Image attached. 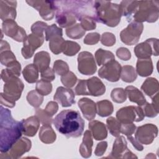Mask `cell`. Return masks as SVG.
Here are the masks:
<instances>
[{"label": "cell", "mask_w": 159, "mask_h": 159, "mask_svg": "<svg viewBox=\"0 0 159 159\" xmlns=\"http://www.w3.org/2000/svg\"><path fill=\"white\" fill-rule=\"evenodd\" d=\"M0 151L7 152L22 135L21 121L15 120L10 110L1 106Z\"/></svg>", "instance_id": "6da1fadb"}, {"label": "cell", "mask_w": 159, "mask_h": 159, "mask_svg": "<svg viewBox=\"0 0 159 159\" xmlns=\"http://www.w3.org/2000/svg\"><path fill=\"white\" fill-rule=\"evenodd\" d=\"M53 122L56 129L68 138L79 137L84 130V121L77 111H62L53 119Z\"/></svg>", "instance_id": "7a4b0ae2"}, {"label": "cell", "mask_w": 159, "mask_h": 159, "mask_svg": "<svg viewBox=\"0 0 159 159\" xmlns=\"http://www.w3.org/2000/svg\"><path fill=\"white\" fill-rule=\"evenodd\" d=\"M96 21L109 27H116L120 22L122 16L120 6L106 1H94Z\"/></svg>", "instance_id": "3957f363"}, {"label": "cell", "mask_w": 159, "mask_h": 159, "mask_svg": "<svg viewBox=\"0 0 159 159\" xmlns=\"http://www.w3.org/2000/svg\"><path fill=\"white\" fill-rule=\"evenodd\" d=\"M24 87V83L19 78H13L5 82L4 91L0 94L1 105L8 107H14L16 101L21 96Z\"/></svg>", "instance_id": "277c9868"}, {"label": "cell", "mask_w": 159, "mask_h": 159, "mask_svg": "<svg viewBox=\"0 0 159 159\" xmlns=\"http://www.w3.org/2000/svg\"><path fill=\"white\" fill-rule=\"evenodd\" d=\"M158 1H139L137 7L132 16L134 21L154 22L157 20L159 14Z\"/></svg>", "instance_id": "5b68a950"}, {"label": "cell", "mask_w": 159, "mask_h": 159, "mask_svg": "<svg viewBox=\"0 0 159 159\" xmlns=\"http://www.w3.org/2000/svg\"><path fill=\"white\" fill-rule=\"evenodd\" d=\"M57 7L73 12L78 19L83 16L94 18V1H55Z\"/></svg>", "instance_id": "8992f818"}, {"label": "cell", "mask_w": 159, "mask_h": 159, "mask_svg": "<svg viewBox=\"0 0 159 159\" xmlns=\"http://www.w3.org/2000/svg\"><path fill=\"white\" fill-rule=\"evenodd\" d=\"M145 117L143 109L141 107L129 106L122 107L116 112L117 119L121 124L133 123V122H140Z\"/></svg>", "instance_id": "52a82bcc"}, {"label": "cell", "mask_w": 159, "mask_h": 159, "mask_svg": "<svg viewBox=\"0 0 159 159\" xmlns=\"http://www.w3.org/2000/svg\"><path fill=\"white\" fill-rule=\"evenodd\" d=\"M142 23L131 21L127 27L120 33L121 41L127 45H132L138 42L143 32Z\"/></svg>", "instance_id": "ba28073f"}, {"label": "cell", "mask_w": 159, "mask_h": 159, "mask_svg": "<svg viewBox=\"0 0 159 159\" xmlns=\"http://www.w3.org/2000/svg\"><path fill=\"white\" fill-rule=\"evenodd\" d=\"M134 53L139 59L150 58L152 55L158 56V40L153 38L147 39L135 47Z\"/></svg>", "instance_id": "9c48e42d"}, {"label": "cell", "mask_w": 159, "mask_h": 159, "mask_svg": "<svg viewBox=\"0 0 159 159\" xmlns=\"http://www.w3.org/2000/svg\"><path fill=\"white\" fill-rule=\"evenodd\" d=\"M45 40L43 34L32 33L27 36L23 42L21 53L25 59L31 58L37 48L42 46Z\"/></svg>", "instance_id": "30bf717a"}, {"label": "cell", "mask_w": 159, "mask_h": 159, "mask_svg": "<svg viewBox=\"0 0 159 159\" xmlns=\"http://www.w3.org/2000/svg\"><path fill=\"white\" fill-rule=\"evenodd\" d=\"M26 2L37 10L40 16L45 20H52L57 10L55 1H26Z\"/></svg>", "instance_id": "8fae6325"}, {"label": "cell", "mask_w": 159, "mask_h": 159, "mask_svg": "<svg viewBox=\"0 0 159 159\" xmlns=\"http://www.w3.org/2000/svg\"><path fill=\"white\" fill-rule=\"evenodd\" d=\"M158 135L157 127L152 124H146L136 128L135 139L141 144L149 145Z\"/></svg>", "instance_id": "7c38bea8"}, {"label": "cell", "mask_w": 159, "mask_h": 159, "mask_svg": "<svg viewBox=\"0 0 159 159\" xmlns=\"http://www.w3.org/2000/svg\"><path fill=\"white\" fill-rule=\"evenodd\" d=\"M78 69L80 73L85 75H92L96 71L97 66L93 54L84 51L78 56Z\"/></svg>", "instance_id": "4fadbf2b"}, {"label": "cell", "mask_w": 159, "mask_h": 159, "mask_svg": "<svg viewBox=\"0 0 159 159\" xmlns=\"http://www.w3.org/2000/svg\"><path fill=\"white\" fill-rule=\"evenodd\" d=\"M32 146L31 141L25 137L20 138L6 153H1V159L19 158L24 153L29 152Z\"/></svg>", "instance_id": "5bb4252c"}, {"label": "cell", "mask_w": 159, "mask_h": 159, "mask_svg": "<svg viewBox=\"0 0 159 159\" xmlns=\"http://www.w3.org/2000/svg\"><path fill=\"white\" fill-rule=\"evenodd\" d=\"M106 158H137L131 151L127 148V143L124 136L119 135L115 140L110 155Z\"/></svg>", "instance_id": "9a60e30c"}, {"label": "cell", "mask_w": 159, "mask_h": 159, "mask_svg": "<svg viewBox=\"0 0 159 159\" xmlns=\"http://www.w3.org/2000/svg\"><path fill=\"white\" fill-rule=\"evenodd\" d=\"M2 31L6 35L19 42H24L27 37L25 30L19 26L16 22L12 19H8L2 22Z\"/></svg>", "instance_id": "2e32d148"}, {"label": "cell", "mask_w": 159, "mask_h": 159, "mask_svg": "<svg viewBox=\"0 0 159 159\" xmlns=\"http://www.w3.org/2000/svg\"><path fill=\"white\" fill-rule=\"evenodd\" d=\"M120 64L113 60L104 65L98 71V75L101 78L107 80L111 82L117 81L120 77Z\"/></svg>", "instance_id": "e0dca14e"}, {"label": "cell", "mask_w": 159, "mask_h": 159, "mask_svg": "<svg viewBox=\"0 0 159 159\" xmlns=\"http://www.w3.org/2000/svg\"><path fill=\"white\" fill-rule=\"evenodd\" d=\"M53 99L63 107H70L75 103V93L70 88L63 86L57 88Z\"/></svg>", "instance_id": "ac0fdd59"}, {"label": "cell", "mask_w": 159, "mask_h": 159, "mask_svg": "<svg viewBox=\"0 0 159 159\" xmlns=\"http://www.w3.org/2000/svg\"><path fill=\"white\" fill-rule=\"evenodd\" d=\"M76 18L75 15L73 12L57 7L55 19L57 22L61 27H70L75 25Z\"/></svg>", "instance_id": "d6986e66"}, {"label": "cell", "mask_w": 159, "mask_h": 159, "mask_svg": "<svg viewBox=\"0 0 159 159\" xmlns=\"http://www.w3.org/2000/svg\"><path fill=\"white\" fill-rule=\"evenodd\" d=\"M78 104L84 117L88 120H92L95 118L97 112L96 104L93 100L83 98L78 101Z\"/></svg>", "instance_id": "ffe728a7"}, {"label": "cell", "mask_w": 159, "mask_h": 159, "mask_svg": "<svg viewBox=\"0 0 159 159\" xmlns=\"http://www.w3.org/2000/svg\"><path fill=\"white\" fill-rule=\"evenodd\" d=\"M16 1H0V16L3 21L16 17Z\"/></svg>", "instance_id": "44dd1931"}, {"label": "cell", "mask_w": 159, "mask_h": 159, "mask_svg": "<svg viewBox=\"0 0 159 159\" xmlns=\"http://www.w3.org/2000/svg\"><path fill=\"white\" fill-rule=\"evenodd\" d=\"M88 95L99 96L106 92V86L102 81L96 76L86 80Z\"/></svg>", "instance_id": "7402d4cb"}, {"label": "cell", "mask_w": 159, "mask_h": 159, "mask_svg": "<svg viewBox=\"0 0 159 159\" xmlns=\"http://www.w3.org/2000/svg\"><path fill=\"white\" fill-rule=\"evenodd\" d=\"M40 122V120L35 115L22 120L23 134L28 137H34L39 129Z\"/></svg>", "instance_id": "603a6c76"}, {"label": "cell", "mask_w": 159, "mask_h": 159, "mask_svg": "<svg viewBox=\"0 0 159 159\" xmlns=\"http://www.w3.org/2000/svg\"><path fill=\"white\" fill-rule=\"evenodd\" d=\"M88 127L96 140H102L107 136V131L105 124L99 120H92L89 123Z\"/></svg>", "instance_id": "cb8c5ba5"}, {"label": "cell", "mask_w": 159, "mask_h": 159, "mask_svg": "<svg viewBox=\"0 0 159 159\" xmlns=\"http://www.w3.org/2000/svg\"><path fill=\"white\" fill-rule=\"evenodd\" d=\"M20 70L21 65L18 61L16 60L7 66L6 69L1 71V79L5 83L13 78H18L20 75Z\"/></svg>", "instance_id": "d4e9b609"}, {"label": "cell", "mask_w": 159, "mask_h": 159, "mask_svg": "<svg viewBox=\"0 0 159 159\" xmlns=\"http://www.w3.org/2000/svg\"><path fill=\"white\" fill-rule=\"evenodd\" d=\"M16 60V58L13 52L11 51V47L8 42L5 40H1L0 48V61L1 64L7 66Z\"/></svg>", "instance_id": "484cf974"}, {"label": "cell", "mask_w": 159, "mask_h": 159, "mask_svg": "<svg viewBox=\"0 0 159 159\" xmlns=\"http://www.w3.org/2000/svg\"><path fill=\"white\" fill-rule=\"evenodd\" d=\"M93 142L92 139V134L90 130H86L83 138V142L80 146V153L83 158H89L91 156L92 147Z\"/></svg>", "instance_id": "4316f807"}, {"label": "cell", "mask_w": 159, "mask_h": 159, "mask_svg": "<svg viewBox=\"0 0 159 159\" xmlns=\"http://www.w3.org/2000/svg\"><path fill=\"white\" fill-rule=\"evenodd\" d=\"M50 63V56L47 52L41 51L35 55L34 58V64L36 66L39 71H42L49 68Z\"/></svg>", "instance_id": "83f0119b"}, {"label": "cell", "mask_w": 159, "mask_h": 159, "mask_svg": "<svg viewBox=\"0 0 159 159\" xmlns=\"http://www.w3.org/2000/svg\"><path fill=\"white\" fill-rule=\"evenodd\" d=\"M125 91L129 100L131 102L137 103L139 106H143L147 102L143 93L136 87L128 86L125 88Z\"/></svg>", "instance_id": "f1b7e54d"}, {"label": "cell", "mask_w": 159, "mask_h": 159, "mask_svg": "<svg viewBox=\"0 0 159 159\" xmlns=\"http://www.w3.org/2000/svg\"><path fill=\"white\" fill-rule=\"evenodd\" d=\"M136 71L142 77L150 75L153 72V64L151 58L139 59L136 64Z\"/></svg>", "instance_id": "f546056e"}, {"label": "cell", "mask_w": 159, "mask_h": 159, "mask_svg": "<svg viewBox=\"0 0 159 159\" xmlns=\"http://www.w3.org/2000/svg\"><path fill=\"white\" fill-rule=\"evenodd\" d=\"M137 1H122L120 2L122 16L126 17L128 22L132 21V16L137 7Z\"/></svg>", "instance_id": "4dcf8cb0"}, {"label": "cell", "mask_w": 159, "mask_h": 159, "mask_svg": "<svg viewBox=\"0 0 159 159\" xmlns=\"http://www.w3.org/2000/svg\"><path fill=\"white\" fill-rule=\"evenodd\" d=\"M56 134L51 125H42L39 132L40 140L45 143H53L56 140Z\"/></svg>", "instance_id": "1f68e13d"}, {"label": "cell", "mask_w": 159, "mask_h": 159, "mask_svg": "<svg viewBox=\"0 0 159 159\" xmlns=\"http://www.w3.org/2000/svg\"><path fill=\"white\" fill-rule=\"evenodd\" d=\"M159 89L158 81L156 78H148L143 83L141 89L148 96L152 97L156 93H158Z\"/></svg>", "instance_id": "d6a6232c"}, {"label": "cell", "mask_w": 159, "mask_h": 159, "mask_svg": "<svg viewBox=\"0 0 159 159\" xmlns=\"http://www.w3.org/2000/svg\"><path fill=\"white\" fill-rule=\"evenodd\" d=\"M22 75L27 82L34 83L39 78V70L34 64H29L24 68Z\"/></svg>", "instance_id": "836d02e7"}, {"label": "cell", "mask_w": 159, "mask_h": 159, "mask_svg": "<svg viewBox=\"0 0 159 159\" xmlns=\"http://www.w3.org/2000/svg\"><path fill=\"white\" fill-rule=\"evenodd\" d=\"M96 109L98 115L101 117H107L112 114L114 107L112 102L109 100H102L97 102Z\"/></svg>", "instance_id": "e575fe53"}, {"label": "cell", "mask_w": 159, "mask_h": 159, "mask_svg": "<svg viewBox=\"0 0 159 159\" xmlns=\"http://www.w3.org/2000/svg\"><path fill=\"white\" fill-rule=\"evenodd\" d=\"M95 58L97 64L99 66H101L115 60V57L111 52L99 48L95 53Z\"/></svg>", "instance_id": "d590c367"}, {"label": "cell", "mask_w": 159, "mask_h": 159, "mask_svg": "<svg viewBox=\"0 0 159 159\" xmlns=\"http://www.w3.org/2000/svg\"><path fill=\"white\" fill-rule=\"evenodd\" d=\"M137 77L135 68L131 65H125L121 69L120 78L122 80L126 83L134 81Z\"/></svg>", "instance_id": "8d00e7d4"}, {"label": "cell", "mask_w": 159, "mask_h": 159, "mask_svg": "<svg viewBox=\"0 0 159 159\" xmlns=\"http://www.w3.org/2000/svg\"><path fill=\"white\" fill-rule=\"evenodd\" d=\"M80 45L73 41L65 40L62 48V52L66 56L75 55L80 50Z\"/></svg>", "instance_id": "74e56055"}, {"label": "cell", "mask_w": 159, "mask_h": 159, "mask_svg": "<svg viewBox=\"0 0 159 159\" xmlns=\"http://www.w3.org/2000/svg\"><path fill=\"white\" fill-rule=\"evenodd\" d=\"M106 124L109 132L112 136L115 137L119 136L120 133L121 123L117 119L114 117H109L106 120Z\"/></svg>", "instance_id": "f35d334b"}, {"label": "cell", "mask_w": 159, "mask_h": 159, "mask_svg": "<svg viewBox=\"0 0 159 159\" xmlns=\"http://www.w3.org/2000/svg\"><path fill=\"white\" fill-rule=\"evenodd\" d=\"M66 35L73 39H80L85 34V30L82 27L81 24H76L70 27H68L66 30Z\"/></svg>", "instance_id": "ab89813d"}, {"label": "cell", "mask_w": 159, "mask_h": 159, "mask_svg": "<svg viewBox=\"0 0 159 159\" xmlns=\"http://www.w3.org/2000/svg\"><path fill=\"white\" fill-rule=\"evenodd\" d=\"M49 41V48L52 53L58 55L62 52L63 45L65 41L62 36H56Z\"/></svg>", "instance_id": "60d3db41"}, {"label": "cell", "mask_w": 159, "mask_h": 159, "mask_svg": "<svg viewBox=\"0 0 159 159\" xmlns=\"http://www.w3.org/2000/svg\"><path fill=\"white\" fill-rule=\"evenodd\" d=\"M27 100L32 106L37 108L42 104L43 97L36 90H32L28 93L27 95Z\"/></svg>", "instance_id": "b9f144b4"}, {"label": "cell", "mask_w": 159, "mask_h": 159, "mask_svg": "<svg viewBox=\"0 0 159 159\" xmlns=\"http://www.w3.org/2000/svg\"><path fill=\"white\" fill-rule=\"evenodd\" d=\"M35 89L41 95L47 96L52 92V85L50 82L41 79L37 81L35 86Z\"/></svg>", "instance_id": "7bdbcfd3"}, {"label": "cell", "mask_w": 159, "mask_h": 159, "mask_svg": "<svg viewBox=\"0 0 159 159\" xmlns=\"http://www.w3.org/2000/svg\"><path fill=\"white\" fill-rule=\"evenodd\" d=\"M111 97L115 102L122 103L127 99V94L123 88H117L112 89L111 93Z\"/></svg>", "instance_id": "ee69618b"}, {"label": "cell", "mask_w": 159, "mask_h": 159, "mask_svg": "<svg viewBox=\"0 0 159 159\" xmlns=\"http://www.w3.org/2000/svg\"><path fill=\"white\" fill-rule=\"evenodd\" d=\"M62 29L58 27L56 24H53L50 26H48L45 30V40L49 41L52 38L56 36H62Z\"/></svg>", "instance_id": "f6af8a7d"}, {"label": "cell", "mask_w": 159, "mask_h": 159, "mask_svg": "<svg viewBox=\"0 0 159 159\" xmlns=\"http://www.w3.org/2000/svg\"><path fill=\"white\" fill-rule=\"evenodd\" d=\"M77 80L76 76L72 71H68L66 74L61 76V83L65 86L68 88L73 87Z\"/></svg>", "instance_id": "bcb514c9"}, {"label": "cell", "mask_w": 159, "mask_h": 159, "mask_svg": "<svg viewBox=\"0 0 159 159\" xmlns=\"http://www.w3.org/2000/svg\"><path fill=\"white\" fill-rule=\"evenodd\" d=\"M53 70L57 75L63 76L69 71V66L65 61L58 60L54 62Z\"/></svg>", "instance_id": "7dc6e473"}, {"label": "cell", "mask_w": 159, "mask_h": 159, "mask_svg": "<svg viewBox=\"0 0 159 159\" xmlns=\"http://www.w3.org/2000/svg\"><path fill=\"white\" fill-rule=\"evenodd\" d=\"M35 116L39 118L43 125H51L53 119L43 109H37L35 112Z\"/></svg>", "instance_id": "c3c4849f"}, {"label": "cell", "mask_w": 159, "mask_h": 159, "mask_svg": "<svg viewBox=\"0 0 159 159\" xmlns=\"http://www.w3.org/2000/svg\"><path fill=\"white\" fill-rule=\"evenodd\" d=\"M79 20L81 22L80 24L84 30H91L96 27V20L92 17L83 16Z\"/></svg>", "instance_id": "681fc988"}, {"label": "cell", "mask_w": 159, "mask_h": 159, "mask_svg": "<svg viewBox=\"0 0 159 159\" xmlns=\"http://www.w3.org/2000/svg\"><path fill=\"white\" fill-rule=\"evenodd\" d=\"M142 109L145 116L148 117H156L158 115L159 111V110L157 109L152 104H150L147 102L143 105V108Z\"/></svg>", "instance_id": "f907efd6"}, {"label": "cell", "mask_w": 159, "mask_h": 159, "mask_svg": "<svg viewBox=\"0 0 159 159\" xmlns=\"http://www.w3.org/2000/svg\"><path fill=\"white\" fill-rule=\"evenodd\" d=\"M101 42L105 46L111 47L116 43V37L111 32H104L101 35Z\"/></svg>", "instance_id": "816d5d0a"}, {"label": "cell", "mask_w": 159, "mask_h": 159, "mask_svg": "<svg viewBox=\"0 0 159 159\" xmlns=\"http://www.w3.org/2000/svg\"><path fill=\"white\" fill-rule=\"evenodd\" d=\"M136 125L133 123L121 124L120 133L125 135L127 137L131 136L136 130Z\"/></svg>", "instance_id": "f5cc1de1"}, {"label": "cell", "mask_w": 159, "mask_h": 159, "mask_svg": "<svg viewBox=\"0 0 159 159\" xmlns=\"http://www.w3.org/2000/svg\"><path fill=\"white\" fill-rule=\"evenodd\" d=\"M100 40V35L98 32H93L88 34L84 40L83 42L86 45H93L96 44Z\"/></svg>", "instance_id": "db71d44e"}, {"label": "cell", "mask_w": 159, "mask_h": 159, "mask_svg": "<svg viewBox=\"0 0 159 159\" xmlns=\"http://www.w3.org/2000/svg\"><path fill=\"white\" fill-rule=\"evenodd\" d=\"M48 25L46 23L41 21H37L32 24L31 31L32 33L43 34V31H45Z\"/></svg>", "instance_id": "11a10c76"}, {"label": "cell", "mask_w": 159, "mask_h": 159, "mask_svg": "<svg viewBox=\"0 0 159 159\" xmlns=\"http://www.w3.org/2000/svg\"><path fill=\"white\" fill-rule=\"evenodd\" d=\"M76 95H88L86 89V83L85 80H80L75 89Z\"/></svg>", "instance_id": "9f6ffc18"}, {"label": "cell", "mask_w": 159, "mask_h": 159, "mask_svg": "<svg viewBox=\"0 0 159 159\" xmlns=\"http://www.w3.org/2000/svg\"><path fill=\"white\" fill-rule=\"evenodd\" d=\"M116 55L119 58L124 61L129 60L131 58L130 52L124 47L119 48L116 51Z\"/></svg>", "instance_id": "6f0895ef"}, {"label": "cell", "mask_w": 159, "mask_h": 159, "mask_svg": "<svg viewBox=\"0 0 159 159\" xmlns=\"http://www.w3.org/2000/svg\"><path fill=\"white\" fill-rule=\"evenodd\" d=\"M40 76L42 80L48 81V82H51L53 81L55 78V71L53 69L49 67L47 70H45V71L41 73Z\"/></svg>", "instance_id": "680465c9"}, {"label": "cell", "mask_w": 159, "mask_h": 159, "mask_svg": "<svg viewBox=\"0 0 159 159\" xmlns=\"http://www.w3.org/2000/svg\"><path fill=\"white\" fill-rule=\"evenodd\" d=\"M58 109V106L57 102L55 101H50L47 103L45 111L48 114L50 117H53V115L57 112Z\"/></svg>", "instance_id": "91938a15"}, {"label": "cell", "mask_w": 159, "mask_h": 159, "mask_svg": "<svg viewBox=\"0 0 159 159\" xmlns=\"http://www.w3.org/2000/svg\"><path fill=\"white\" fill-rule=\"evenodd\" d=\"M107 142L104 141V142H99V143H98V145L96 147V150L94 151V154L98 157L102 155L105 153V152L107 149Z\"/></svg>", "instance_id": "94428289"}, {"label": "cell", "mask_w": 159, "mask_h": 159, "mask_svg": "<svg viewBox=\"0 0 159 159\" xmlns=\"http://www.w3.org/2000/svg\"><path fill=\"white\" fill-rule=\"evenodd\" d=\"M127 139L131 142V143L132 144V145L134 147V148L138 150V151H142L143 149V146L141 145L140 143H139L136 139L135 138L133 137L132 135L131 136H128L127 137Z\"/></svg>", "instance_id": "6125c7cd"}]
</instances>
